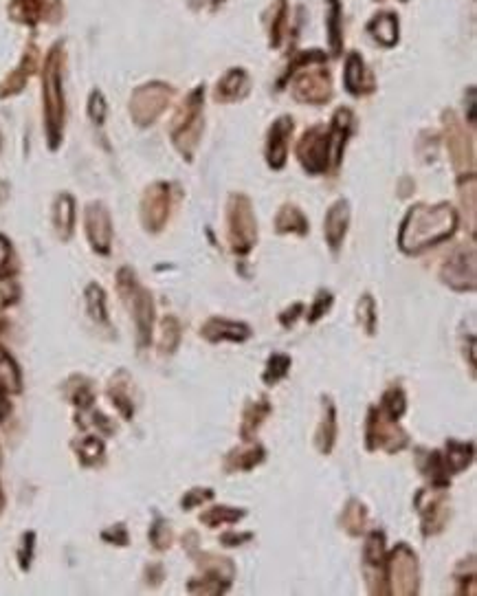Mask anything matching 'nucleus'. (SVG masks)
I'll return each mask as SVG.
<instances>
[{
  "label": "nucleus",
  "instance_id": "obj_1",
  "mask_svg": "<svg viewBox=\"0 0 477 596\" xmlns=\"http://www.w3.org/2000/svg\"><path fill=\"white\" fill-rule=\"evenodd\" d=\"M456 227L458 214L453 212L451 205H418L405 218L401 229V247L407 253L436 247L438 242L451 238Z\"/></svg>",
  "mask_w": 477,
  "mask_h": 596
},
{
  "label": "nucleus",
  "instance_id": "obj_2",
  "mask_svg": "<svg viewBox=\"0 0 477 596\" xmlns=\"http://www.w3.org/2000/svg\"><path fill=\"white\" fill-rule=\"evenodd\" d=\"M387 581H390L392 594H416L418 592V566L416 555L405 544L398 546L387 566Z\"/></svg>",
  "mask_w": 477,
  "mask_h": 596
},
{
  "label": "nucleus",
  "instance_id": "obj_3",
  "mask_svg": "<svg viewBox=\"0 0 477 596\" xmlns=\"http://www.w3.org/2000/svg\"><path fill=\"white\" fill-rule=\"evenodd\" d=\"M44 102H47V128L51 146H58L64 119V99L60 91V75L58 69H55V55H51L47 77H44Z\"/></svg>",
  "mask_w": 477,
  "mask_h": 596
},
{
  "label": "nucleus",
  "instance_id": "obj_4",
  "mask_svg": "<svg viewBox=\"0 0 477 596\" xmlns=\"http://www.w3.org/2000/svg\"><path fill=\"white\" fill-rule=\"evenodd\" d=\"M229 227L231 242L238 253H247L255 240V220L251 214V205L244 196H234L229 203Z\"/></svg>",
  "mask_w": 477,
  "mask_h": 596
},
{
  "label": "nucleus",
  "instance_id": "obj_5",
  "mask_svg": "<svg viewBox=\"0 0 477 596\" xmlns=\"http://www.w3.org/2000/svg\"><path fill=\"white\" fill-rule=\"evenodd\" d=\"M297 152L308 172L313 174L324 172L328 168V159H330L328 132L324 128H313L310 132H306Z\"/></svg>",
  "mask_w": 477,
  "mask_h": 596
},
{
  "label": "nucleus",
  "instance_id": "obj_6",
  "mask_svg": "<svg viewBox=\"0 0 477 596\" xmlns=\"http://www.w3.org/2000/svg\"><path fill=\"white\" fill-rule=\"evenodd\" d=\"M88 238H91L95 251L106 253L110 249V218L102 205H91L86 212Z\"/></svg>",
  "mask_w": 477,
  "mask_h": 596
},
{
  "label": "nucleus",
  "instance_id": "obj_7",
  "mask_svg": "<svg viewBox=\"0 0 477 596\" xmlns=\"http://www.w3.org/2000/svg\"><path fill=\"white\" fill-rule=\"evenodd\" d=\"M293 132V121L288 117L277 119L271 132H269V148H266V157L273 168H282L286 163V152H288V137Z\"/></svg>",
  "mask_w": 477,
  "mask_h": 596
},
{
  "label": "nucleus",
  "instance_id": "obj_8",
  "mask_svg": "<svg viewBox=\"0 0 477 596\" xmlns=\"http://www.w3.org/2000/svg\"><path fill=\"white\" fill-rule=\"evenodd\" d=\"M445 280L458 291L475 289V256H471L467 262V253H458V256L447 264Z\"/></svg>",
  "mask_w": 477,
  "mask_h": 596
},
{
  "label": "nucleus",
  "instance_id": "obj_9",
  "mask_svg": "<svg viewBox=\"0 0 477 596\" xmlns=\"http://www.w3.org/2000/svg\"><path fill=\"white\" fill-rule=\"evenodd\" d=\"M251 330L249 326L244 324H236V322H229V319L223 317H214L209 319V322L203 326V337L209 341H244L249 339Z\"/></svg>",
  "mask_w": 477,
  "mask_h": 596
},
{
  "label": "nucleus",
  "instance_id": "obj_10",
  "mask_svg": "<svg viewBox=\"0 0 477 596\" xmlns=\"http://www.w3.org/2000/svg\"><path fill=\"white\" fill-rule=\"evenodd\" d=\"M348 220H350V212H348V203L346 201H339L328 212L324 227H326V240L330 242L332 249H339L343 236H346Z\"/></svg>",
  "mask_w": 477,
  "mask_h": 596
},
{
  "label": "nucleus",
  "instance_id": "obj_11",
  "mask_svg": "<svg viewBox=\"0 0 477 596\" xmlns=\"http://www.w3.org/2000/svg\"><path fill=\"white\" fill-rule=\"evenodd\" d=\"M372 86L374 84L370 80V75L365 73L363 60L357 53H352L348 58V64H346V88L354 95H361V93L372 91Z\"/></svg>",
  "mask_w": 477,
  "mask_h": 596
},
{
  "label": "nucleus",
  "instance_id": "obj_12",
  "mask_svg": "<svg viewBox=\"0 0 477 596\" xmlns=\"http://www.w3.org/2000/svg\"><path fill=\"white\" fill-rule=\"evenodd\" d=\"M335 436H337L335 405H332L330 399H324V421H321L319 434H317V445L321 449V454H330L332 445H335Z\"/></svg>",
  "mask_w": 477,
  "mask_h": 596
},
{
  "label": "nucleus",
  "instance_id": "obj_13",
  "mask_svg": "<svg viewBox=\"0 0 477 596\" xmlns=\"http://www.w3.org/2000/svg\"><path fill=\"white\" fill-rule=\"evenodd\" d=\"M244 93H247V75H244V71L240 69L227 73L223 77V82L218 84V99H225V102H229V99H238Z\"/></svg>",
  "mask_w": 477,
  "mask_h": 596
},
{
  "label": "nucleus",
  "instance_id": "obj_14",
  "mask_svg": "<svg viewBox=\"0 0 477 596\" xmlns=\"http://www.w3.org/2000/svg\"><path fill=\"white\" fill-rule=\"evenodd\" d=\"M471 458H473V447L471 445L449 443L447 445V458H445L447 473H456V471L467 469Z\"/></svg>",
  "mask_w": 477,
  "mask_h": 596
},
{
  "label": "nucleus",
  "instance_id": "obj_15",
  "mask_svg": "<svg viewBox=\"0 0 477 596\" xmlns=\"http://www.w3.org/2000/svg\"><path fill=\"white\" fill-rule=\"evenodd\" d=\"M368 29H370V33H374V38H376V40L383 42V44H387V47H390V44H394L396 38H398V22H396V18L390 16V14L374 18V20L370 22V27H368Z\"/></svg>",
  "mask_w": 477,
  "mask_h": 596
},
{
  "label": "nucleus",
  "instance_id": "obj_16",
  "mask_svg": "<svg viewBox=\"0 0 477 596\" xmlns=\"http://www.w3.org/2000/svg\"><path fill=\"white\" fill-rule=\"evenodd\" d=\"M73 220H75V214H73V201H71V196L62 194V196L58 198V205H55V225H58L62 238H69V236H71Z\"/></svg>",
  "mask_w": 477,
  "mask_h": 596
},
{
  "label": "nucleus",
  "instance_id": "obj_17",
  "mask_svg": "<svg viewBox=\"0 0 477 596\" xmlns=\"http://www.w3.org/2000/svg\"><path fill=\"white\" fill-rule=\"evenodd\" d=\"M277 229L280 231H297V234H306L308 223L304 214L295 207H284L280 216H277Z\"/></svg>",
  "mask_w": 477,
  "mask_h": 596
},
{
  "label": "nucleus",
  "instance_id": "obj_18",
  "mask_svg": "<svg viewBox=\"0 0 477 596\" xmlns=\"http://www.w3.org/2000/svg\"><path fill=\"white\" fill-rule=\"evenodd\" d=\"M0 385H3L5 390H11V392L20 390L18 368H16V363L9 359V355L5 350H0Z\"/></svg>",
  "mask_w": 477,
  "mask_h": 596
},
{
  "label": "nucleus",
  "instance_id": "obj_19",
  "mask_svg": "<svg viewBox=\"0 0 477 596\" xmlns=\"http://www.w3.org/2000/svg\"><path fill=\"white\" fill-rule=\"evenodd\" d=\"M385 557V539L383 533H372L365 542L363 548V559L368 566H381Z\"/></svg>",
  "mask_w": 477,
  "mask_h": 596
},
{
  "label": "nucleus",
  "instance_id": "obj_20",
  "mask_svg": "<svg viewBox=\"0 0 477 596\" xmlns=\"http://www.w3.org/2000/svg\"><path fill=\"white\" fill-rule=\"evenodd\" d=\"M381 410L387 418H392V421H398V418L403 416L405 412V394L398 390V388H392L390 392H387L383 396V405Z\"/></svg>",
  "mask_w": 477,
  "mask_h": 596
},
{
  "label": "nucleus",
  "instance_id": "obj_21",
  "mask_svg": "<svg viewBox=\"0 0 477 596\" xmlns=\"http://www.w3.org/2000/svg\"><path fill=\"white\" fill-rule=\"evenodd\" d=\"M86 300H88V311H91L95 322H106V300H104V291L99 289L97 284H91L86 291Z\"/></svg>",
  "mask_w": 477,
  "mask_h": 596
},
{
  "label": "nucleus",
  "instance_id": "obj_22",
  "mask_svg": "<svg viewBox=\"0 0 477 596\" xmlns=\"http://www.w3.org/2000/svg\"><path fill=\"white\" fill-rule=\"evenodd\" d=\"M288 370H291V359L284 357V355H273L269 359V366H266V372H264V381L273 385L280 379H284Z\"/></svg>",
  "mask_w": 477,
  "mask_h": 596
},
{
  "label": "nucleus",
  "instance_id": "obj_23",
  "mask_svg": "<svg viewBox=\"0 0 477 596\" xmlns=\"http://www.w3.org/2000/svg\"><path fill=\"white\" fill-rule=\"evenodd\" d=\"M242 517L240 511L236 509H227V506H218V509H212L207 511L201 520L207 524V526H218V524H234L238 522Z\"/></svg>",
  "mask_w": 477,
  "mask_h": 596
},
{
  "label": "nucleus",
  "instance_id": "obj_24",
  "mask_svg": "<svg viewBox=\"0 0 477 596\" xmlns=\"http://www.w3.org/2000/svg\"><path fill=\"white\" fill-rule=\"evenodd\" d=\"M266 414H269V403H266V401H262L260 405H255V407L251 405L249 410H247V416H244L242 436H244V438H249L253 429L260 425V421H262V418H264Z\"/></svg>",
  "mask_w": 477,
  "mask_h": 596
},
{
  "label": "nucleus",
  "instance_id": "obj_25",
  "mask_svg": "<svg viewBox=\"0 0 477 596\" xmlns=\"http://www.w3.org/2000/svg\"><path fill=\"white\" fill-rule=\"evenodd\" d=\"M339 3L337 0H330V42H332V51L339 53L341 51V33H339Z\"/></svg>",
  "mask_w": 477,
  "mask_h": 596
},
{
  "label": "nucleus",
  "instance_id": "obj_26",
  "mask_svg": "<svg viewBox=\"0 0 477 596\" xmlns=\"http://www.w3.org/2000/svg\"><path fill=\"white\" fill-rule=\"evenodd\" d=\"M359 317L361 322L365 324V330L372 335L374 333V322H376V308H374V300L370 295H365L361 304H359Z\"/></svg>",
  "mask_w": 477,
  "mask_h": 596
},
{
  "label": "nucleus",
  "instance_id": "obj_27",
  "mask_svg": "<svg viewBox=\"0 0 477 596\" xmlns=\"http://www.w3.org/2000/svg\"><path fill=\"white\" fill-rule=\"evenodd\" d=\"M104 454V445L99 443L97 438H86L82 440L80 445V456L84 458V462H95L99 456Z\"/></svg>",
  "mask_w": 477,
  "mask_h": 596
},
{
  "label": "nucleus",
  "instance_id": "obj_28",
  "mask_svg": "<svg viewBox=\"0 0 477 596\" xmlns=\"http://www.w3.org/2000/svg\"><path fill=\"white\" fill-rule=\"evenodd\" d=\"M330 304H332V295L330 293H326V291H321L319 295H317V300H315V308L313 311L308 313V319L310 322H317V319L324 315L328 308H330Z\"/></svg>",
  "mask_w": 477,
  "mask_h": 596
},
{
  "label": "nucleus",
  "instance_id": "obj_29",
  "mask_svg": "<svg viewBox=\"0 0 477 596\" xmlns=\"http://www.w3.org/2000/svg\"><path fill=\"white\" fill-rule=\"evenodd\" d=\"M9 260H11V247L9 242L0 236V278H5L9 273Z\"/></svg>",
  "mask_w": 477,
  "mask_h": 596
},
{
  "label": "nucleus",
  "instance_id": "obj_30",
  "mask_svg": "<svg viewBox=\"0 0 477 596\" xmlns=\"http://www.w3.org/2000/svg\"><path fill=\"white\" fill-rule=\"evenodd\" d=\"M104 113H106L104 99H102V95L95 93L93 99H91V115H93V119L97 121V124H102V121H104Z\"/></svg>",
  "mask_w": 477,
  "mask_h": 596
},
{
  "label": "nucleus",
  "instance_id": "obj_31",
  "mask_svg": "<svg viewBox=\"0 0 477 596\" xmlns=\"http://www.w3.org/2000/svg\"><path fill=\"white\" fill-rule=\"evenodd\" d=\"M212 491L209 489H205V491H192L190 495H187V500H183V506L185 509H190V506H194V504H201V502H205V500H212Z\"/></svg>",
  "mask_w": 477,
  "mask_h": 596
},
{
  "label": "nucleus",
  "instance_id": "obj_32",
  "mask_svg": "<svg viewBox=\"0 0 477 596\" xmlns=\"http://www.w3.org/2000/svg\"><path fill=\"white\" fill-rule=\"evenodd\" d=\"M5 388L3 385H0V421H3V418L7 416V412H9V403H7V399H5V392H3Z\"/></svg>",
  "mask_w": 477,
  "mask_h": 596
},
{
  "label": "nucleus",
  "instance_id": "obj_33",
  "mask_svg": "<svg viewBox=\"0 0 477 596\" xmlns=\"http://www.w3.org/2000/svg\"><path fill=\"white\" fill-rule=\"evenodd\" d=\"M242 539H251V535H244V537H238V535H234V533H231V535H225V537H223V542H225V544H240V542H242Z\"/></svg>",
  "mask_w": 477,
  "mask_h": 596
},
{
  "label": "nucleus",
  "instance_id": "obj_34",
  "mask_svg": "<svg viewBox=\"0 0 477 596\" xmlns=\"http://www.w3.org/2000/svg\"><path fill=\"white\" fill-rule=\"evenodd\" d=\"M0 509H3V493H0Z\"/></svg>",
  "mask_w": 477,
  "mask_h": 596
},
{
  "label": "nucleus",
  "instance_id": "obj_35",
  "mask_svg": "<svg viewBox=\"0 0 477 596\" xmlns=\"http://www.w3.org/2000/svg\"><path fill=\"white\" fill-rule=\"evenodd\" d=\"M216 3H223V0H216Z\"/></svg>",
  "mask_w": 477,
  "mask_h": 596
}]
</instances>
